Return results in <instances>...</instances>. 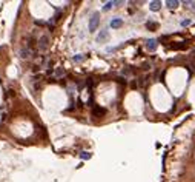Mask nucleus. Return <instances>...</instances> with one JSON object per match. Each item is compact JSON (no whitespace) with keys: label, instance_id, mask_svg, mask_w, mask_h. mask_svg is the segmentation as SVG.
I'll use <instances>...</instances> for the list:
<instances>
[{"label":"nucleus","instance_id":"1","mask_svg":"<svg viewBox=\"0 0 195 182\" xmlns=\"http://www.w3.org/2000/svg\"><path fill=\"white\" fill-rule=\"evenodd\" d=\"M98 23H100V14H98V12H94V14L91 16V19H89V31L91 32L95 31Z\"/></svg>","mask_w":195,"mask_h":182},{"label":"nucleus","instance_id":"2","mask_svg":"<svg viewBox=\"0 0 195 182\" xmlns=\"http://www.w3.org/2000/svg\"><path fill=\"white\" fill-rule=\"evenodd\" d=\"M48 43H49V37L48 36H42V37H40V40H38V48L43 51V50L48 48Z\"/></svg>","mask_w":195,"mask_h":182},{"label":"nucleus","instance_id":"3","mask_svg":"<svg viewBox=\"0 0 195 182\" xmlns=\"http://www.w3.org/2000/svg\"><path fill=\"white\" fill-rule=\"evenodd\" d=\"M146 48L149 50V51H155L157 50V40L155 39H149L146 42Z\"/></svg>","mask_w":195,"mask_h":182},{"label":"nucleus","instance_id":"4","mask_svg":"<svg viewBox=\"0 0 195 182\" xmlns=\"http://www.w3.org/2000/svg\"><path fill=\"white\" fill-rule=\"evenodd\" d=\"M178 5H180V2H177V0H167V2H166V6H167L169 9L178 8Z\"/></svg>","mask_w":195,"mask_h":182},{"label":"nucleus","instance_id":"5","mask_svg":"<svg viewBox=\"0 0 195 182\" xmlns=\"http://www.w3.org/2000/svg\"><path fill=\"white\" fill-rule=\"evenodd\" d=\"M107 37H109V32H107L106 29H103V31L98 34V37H97V42H103V40H107Z\"/></svg>","mask_w":195,"mask_h":182},{"label":"nucleus","instance_id":"6","mask_svg":"<svg viewBox=\"0 0 195 182\" xmlns=\"http://www.w3.org/2000/svg\"><path fill=\"white\" fill-rule=\"evenodd\" d=\"M122 25H123V20L122 19H112L111 20V26H112V28H120Z\"/></svg>","mask_w":195,"mask_h":182},{"label":"nucleus","instance_id":"7","mask_svg":"<svg viewBox=\"0 0 195 182\" xmlns=\"http://www.w3.org/2000/svg\"><path fill=\"white\" fill-rule=\"evenodd\" d=\"M149 8H151L152 11H158V9L161 8V2H157V0H155V2H151V3H149Z\"/></svg>","mask_w":195,"mask_h":182},{"label":"nucleus","instance_id":"8","mask_svg":"<svg viewBox=\"0 0 195 182\" xmlns=\"http://www.w3.org/2000/svg\"><path fill=\"white\" fill-rule=\"evenodd\" d=\"M92 113L95 114V116H102V114H105V113H106V110H105V108H100V106H95Z\"/></svg>","mask_w":195,"mask_h":182},{"label":"nucleus","instance_id":"9","mask_svg":"<svg viewBox=\"0 0 195 182\" xmlns=\"http://www.w3.org/2000/svg\"><path fill=\"white\" fill-rule=\"evenodd\" d=\"M19 54H20V57H22V59H26V57L31 54V51H29V50H22V51L19 53Z\"/></svg>","mask_w":195,"mask_h":182},{"label":"nucleus","instance_id":"10","mask_svg":"<svg viewBox=\"0 0 195 182\" xmlns=\"http://www.w3.org/2000/svg\"><path fill=\"white\" fill-rule=\"evenodd\" d=\"M146 26H147L149 29H157L158 23H155V22H147V23H146Z\"/></svg>","mask_w":195,"mask_h":182},{"label":"nucleus","instance_id":"11","mask_svg":"<svg viewBox=\"0 0 195 182\" xmlns=\"http://www.w3.org/2000/svg\"><path fill=\"white\" fill-rule=\"evenodd\" d=\"M112 5H115L114 2H107V3H105V6H103V11H109L111 8H112Z\"/></svg>","mask_w":195,"mask_h":182},{"label":"nucleus","instance_id":"12","mask_svg":"<svg viewBox=\"0 0 195 182\" xmlns=\"http://www.w3.org/2000/svg\"><path fill=\"white\" fill-rule=\"evenodd\" d=\"M80 158H82V159H89V158H91V153H88V151H83L82 154H80Z\"/></svg>","mask_w":195,"mask_h":182},{"label":"nucleus","instance_id":"13","mask_svg":"<svg viewBox=\"0 0 195 182\" xmlns=\"http://www.w3.org/2000/svg\"><path fill=\"white\" fill-rule=\"evenodd\" d=\"M181 25H183V26H187V25H191V20H189V19H186V20H183V22H181Z\"/></svg>","mask_w":195,"mask_h":182},{"label":"nucleus","instance_id":"14","mask_svg":"<svg viewBox=\"0 0 195 182\" xmlns=\"http://www.w3.org/2000/svg\"><path fill=\"white\" fill-rule=\"evenodd\" d=\"M56 76H58V77L63 76V71H62V70H57V71H56Z\"/></svg>","mask_w":195,"mask_h":182},{"label":"nucleus","instance_id":"15","mask_svg":"<svg viewBox=\"0 0 195 182\" xmlns=\"http://www.w3.org/2000/svg\"><path fill=\"white\" fill-rule=\"evenodd\" d=\"M74 60H77V62H80V60H83V56H77V57H74Z\"/></svg>","mask_w":195,"mask_h":182},{"label":"nucleus","instance_id":"16","mask_svg":"<svg viewBox=\"0 0 195 182\" xmlns=\"http://www.w3.org/2000/svg\"><path fill=\"white\" fill-rule=\"evenodd\" d=\"M191 65H192V68H194V71H195V60H192V62H191Z\"/></svg>","mask_w":195,"mask_h":182}]
</instances>
